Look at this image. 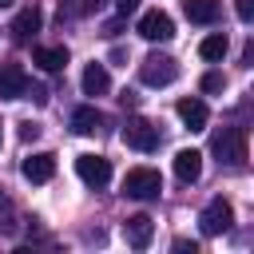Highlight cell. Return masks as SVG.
<instances>
[{
    "label": "cell",
    "instance_id": "52a82bcc",
    "mask_svg": "<svg viewBox=\"0 0 254 254\" xmlns=\"http://www.w3.org/2000/svg\"><path fill=\"white\" fill-rule=\"evenodd\" d=\"M139 36L143 40H151V44H163V40H171L175 36V20L167 16V12H143L139 16Z\"/></svg>",
    "mask_w": 254,
    "mask_h": 254
},
{
    "label": "cell",
    "instance_id": "5b68a950",
    "mask_svg": "<svg viewBox=\"0 0 254 254\" xmlns=\"http://www.w3.org/2000/svg\"><path fill=\"white\" fill-rule=\"evenodd\" d=\"M123 190H127L131 198H159V194H163V175L151 171V167H135V171H127Z\"/></svg>",
    "mask_w": 254,
    "mask_h": 254
},
{
    "label": "cell",
    "instance_id": "7c38bea8",
    "mask_svg": "<svg viewBox=\"0 0 254 254\" xmlns=\"http://www.w3.org/2000/svg\"><path fill=\"white\" fill-rule=\"evenodd\" d=\"M32 64H36L40 71H64V67H67V48H64V44H44V48L32 52Z\"/></svg>",
    "mask_w": 254,
    "mask_h": 254
},
{
    "label": "cell",
    "instance_id": "484cf974",
    "mask_svg": "<svg viewBox=\"0 0 254 254\" xmlns=\"http://www.w3.org/2000/svg\"><path fill=\"white\" fill-rule=\"evenodd\" d=\"M20 135H24V139H36L40 127H36V123H20Z\"/></svg>",
    "mask_w": 254,
    "mask_h": 254
},
{
    "label": "cell",
    "instance_id": "5bb4252c",
    "mask_svg": "<svg viewBox=\"0 0 254 254\" xmlns=\"http://www.w3.org/2000/svg\"><path fill=\"white\" fill-rule=\"evenodd\" d=\"M179 119H183V127H190V131H202L206 127V119H210V111H206V103L202 99H179Z\"/></svg>",
    "mask_w": 254,
    "mask_h": 254
},
{
    "label": "cell",
    "instance_id": "ffe728a7",
    "mask_svg": "<svg viewBox=\"0 0 254 254\" xmlns=\"http://www.w3.org/2000/svg\"><path fill=\"white\" fill-rule=\"evenodd\" d=\"M79 12H83V4H75V0H60V24L71 20V16H79Z\"/></svg>",
    "mask_w": 254,
    "mask_h": 254
},
{
    "label": "cell",
    "instance_id": "6da1fadb",
    "mask_svg": "<svg viewBox=\"0 0 254 254\" xmlns=\"http://www.w3.org/2000/svg\"><path fill=\"white\" fill-rule=\"evenodd\" d=\"M210 151H214V159H218L222 167L242 171V167H246V131H242V127H222V131L214 135Z\"/></svg>",
    "mask_w": 254,
    "mask_h": 254
},
{
    "label": "cell",
    "instance_id": "4316f807",
    "mask_svg": "<svg viewBox=\"0 0 254 254\" xmlns=\"http://www.w3.org/2000/svg\"><path fill=\"white\" fill-rule=\"evenodd\" d=\"M99 4H103V0H83V12H95Z\"/></svg>",
    "mask_w": 254,
    "mask_h": 254
},
{
    "label": "cell",
    "instance_id": "3957f363",
    "mask_svg": "<svg viewBox=\"0 0 254 254\" xmlns=\"http://www.w3.org/2000/svg\"><path fill=\"white\" fill-rule=\"evenodd\" d=\"M230 226H234V206H230L222 194H218V198H210V202L202 206V214H198V230L214 238V234H226Z\"/></svg>",
    "mask_w": 254,
    "mask_h": 254
},
{
    "label": "cell",
    "instance_id": "7a4b0ae2",
    "mask_svg": "<svg viewBox=\"0 0 254 254\" xmlns=\"http://www.w3.org/2000/svg\"><path fill=\"white\" fill-rule=\"evenodd\" d=\"M139 79H143L147 87H167V83L179 79V64H175L171 56H163V52H151V56L139 64Z\"/></svg>",
    "mask_w": 254,
    "mask_h": 254
},
{
    "label": "cell",
    "instance_id": "d4e9b609",
    "mask_svg": "<svg viewBox=\"0 0 254 254\" xmlns=\"http://www.w3.org/2000/svg\"><path fill=\"white\" fill-rule=\"evenodd\" d=\"M123 20H127V16H119V20H107V24H103V32H107V36H119V28H123Z\"/></svg>",
    "mask_w": 254,
    "mask_h": 254
},
{
    "label": "cell",
    "instance_id": "30bf717a",
    "mask_svg": "<svg viewBox=\"0 0 254 254\" xmlns=\"http://www.w3.org/2000/svg\"><path fill=\"white\" fill-rule=\"evenodd\" d=\"M151 234H155V222H151L147 214H131V218L123 222V238H127V246H135V250L151 246Z\"/></svg>",
    "mask_w": 254,
    "mask_h": 254
},
{
    "label": "cell",
    "instance_id": "277c9868",
    "mask_svg": "<svg viewBox=\"0 0 254 254\" xmlns=\"http://www.w3.org/2000/svg\"><path fill=\"white\" fill-rule=\"evenodd\" d=\"M119 135H123V143H127L131 151H155V147H159V127H155L151 119H143V115H131Z\"/></svg>",
    "mask_w": 254,
    "mask_h": 254
},
{
    "label": "cell",
    "instance_id": "ac0fdd59",
    "mask_svg": "<svg viewBox=\"0 0 254 254\" xmlns=\"http://www.w3.org/2000/svg\"><path fill=\"white\" fill-rule=\"evenodd\" d=\"M226 48H230V40H226L222 32H214V36H206V40L198 44V56H202V60H210V64H218V60L226 56Z\"/></svg>",
    "mask_w": 254,
    "mask_h": 254
},
{
    "label": "cell",
    "instance_id": "8992f818",
    "mask_svg": "<svg viewBox=\"0 0 254 254\" xmlns=\"http://www.w3.org/2000/svg\"><path fill=\"white\" fill-rule=\"evenodd\" d=\"M75 175H79L87 187L103 190V187L111 183V163H107L103 155H79V159H75Z\"/></svg>",
    "mask_w": 254,
    "mask_h": 254
},
{
    "label": "cell",
    "instance_id": "9a60e30c",
    "mask_svg": "<svg viewBox=\"0 0 254 254\" xmlns=\"http://www.w3.org/2000/svg\"><path fill=\"white\" fill-rule=\"evenodd\" d=\"M111 91V75L103 64H87L83 67V95H107Z\"/></svg>",
    "mask_w": 254,
    "mask_h": 254
},
{
    "label": "cell",
    "instance_id": "603a6c76",
    "mask_svg": "<svg viewBox=\"0 0 254 254\" xmlns=\"http://www.w3.org/2000/svg\"><path fill=\"white\" fill-rule=\"evenodd\" d=\"M175 250H179V254H198V246L187 242V238H175Z\"/></svg>",
    "mask_w": 254,
    "mask_h": 254
},
{
    "label": "cell",
    "instance_id": "ba28073f",
    "mask_svg": "<svg viewBox=\"0 0 254 254\" xmlns=\"http://www.w3.org/2000/svg\"><path fill=\"white\" fill-rule=\"evenodd\" d=\"M20 171H24L28 183H48V179L56 175V155H52V151H36V155H28V159L20 163Z\"/></svg>",
    "mask_w": 254,
    "mask_h": 254
},
{
    "label": "cell",
    "instance_id": "4fadbf2b",
    "mask_svg": "<svg viewBox=\"0 0 254 254\" xmlns=\"http://www.w3.org/2000/svg\"><path fill=\"white\" fill-rule=\"evenodd\" d=\"M198 175H202V155H198L194 147L179 151V155H175V179H179V183H198Z\"/></svg>",
    "mask_w": 254,
    "mask_h": 254
},
{
    "label": "cell",
    "instance_id": "44dd1931",
    "mask_svg": "<svg viewBox=\"0 0 254 254\" xmlns=\"http://www.w3.org/2000/svg\"><path fill=\"white\" fill-rule=\"evenodd\" d=\"M234 12H238L242 24H250L254 20V0H234Z\"/></svg>",
    "mask_w": 254,
    "mask_h": 254
},
{
    "label": "cell",
    "instance_id": "e0dca14e",
    "mask_svg": "<svg viewBox=\"0 0 254 254\" xmlns=\"http://www.w3.org/2000/svg\"><path fill=\"white\" fill-rule=\"evenodd\" d=\"M99 123H103V115H99L95 107H75V111H71V131H75V135H95Z\"/></svg>",
    "mask_w": 254,
    "mask_h": 254
},
{
    "label": "cell",
    "instance_id": "2e32d148",
    "mask_svg": "<svg viewBox=\"0 0 254 254\" xmlns=\"http://www.w3.org/2000/svg\"><path fill=\"white\" fill-rule=\"evenodd\" d=\"M183 12H187L190 24H214L218 20V0H187Z\"/></svg>",
    "mask_w": 254,
    "mask_h": 254
},
{
    "label": "cell",
    "instance_id": "cb8c5ba5",
    "mask_svg": "<svg viewBox=\"0 0 254 254\" xmlns=\"http://www.w3.org/2000/svg\"><path fill=\"white\" fill-rule=\"evenodd\" d=\"M115 8H119V16H131L139 8V0H115Z\"/></svg>",
    "mask_w": 254,
    "mask_h": 254
},
{
    "label": "cell",
    "instance_id": "8fae6325",
    "mask_svg": "<svg viewBox=\"0 0 254 254\" xmlns=\"http://www.w3.org/2000/svg\"><path fill=\"white\" fill-rule=\"evenodd\" d=\"M40 24H44V12H40L36 4H32V8H20L16 20H12V40H20V44L32 40V36L40 32Z\"/></svg>",
    "mask_w": 254,
    "mask_h": 254
},
{
    "label": "cell",
    "instance_id": "83f0119b",
    "mask_svg": "<svg viewBox=\"0 0 254 254\" xmlns=\"http://www.w3.org/2000/svg\"><path fill=\"white\" fill-rule=\"evenodd\" d=\"M8 4H16V0H0V8H8Z\"/></svg>",
    "mask_w": 254,
    "mask_h": 254
},
{
    "label": "cell",
    "instance_id": "d6986e66",
    "mask_svg": "<svg viewBox=\"0 0 254 254\" xmlns=\"http://www.w3.org/2000/svg\"><path fill=\"white\" fill-rule=\"evenodd\" d=\"M222 87H226V75H222V71H206V75H202V91H206V95H214V91H222Z\"/></svg>",
    "mask_w": 254,
    "mask_h": 254
},
{
    "label": "cell",
    "instance_id": "9c48e42d",
    "mask_svg": "<svg viewBox=\"0 0 254 254\" xmlns=\"http://www.w3.org/2000/svg\"><path fill=\"white\" fill-rule=\"evenodd\" d=\"M28 71L20 64H0V99H24Z\"/></svg>",
    "mask_w": 254,
    "mask_h": 254
},
{
    "label": "cell",
    "instance_id": "7402d4cb",
    "mask_svg": "<svg viewBox=\"0 0 254 254\" xmlns=\"http://www.w3.org/2000/svg\"><path fill=\"white\" fill-rule=\"evenodd\" d=\"M24 95H28V99H36V103H48V87H40V83H32V79H28Z\"/></svg>",
    "mask_w": 254,
    "mask_h": 254
}]
</instances>
